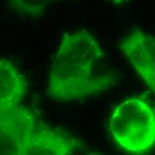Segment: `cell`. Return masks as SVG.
Masks as SVG:
<instances>
[{
	"label": "cell",
	"instance_id": "1",
	"mask_svg": "<svg viewBox=\"0 0 155 155\" xmlns=\"http://www.w3.org/2000/svg\"><path fill=\"white\" fill-rule=\"evenodd\" d=\"M116 77L97 40L86 30L63 35L53 58L46 94L69 102L109 90Z\"/></svg>",
	"mask_w": 155,
	"mask_h": 155
},
{
	"label": "cell",
	"instance_id": "2",
	"mask_svg": "<svg viewBox=\"0 0 155 155\" xmlns=\"http://www.w3.org/2000/svg\"><path fill=\"white\" fill-rule=\"evenodd\" d=\"M110 129L125 151L138 155L147 153L155 145L154 110L141 99H128L113 111Z\"/></svg>",
	"mask_w": 155,
	"mask_h": 155
},
{
	"label": "cell",
	"instance_id": "3",
	"mask_svg": "<svg viewBox=\"0 0 155 155\" xmlns=\"http://www.w3.org/2000/svg\"><path fill=\"white\" fill-rule=\"evenodd\" d=\"M40 125L31 110L21 104L0 110V155H15Z\"/></svg>",
	"mask_w": 155,
	"mask_h": 155
},
{
	"label": "cell",
	"instance_id": "4",
	"mask_svg": "<svg viewBox=\"0 0 155 155\" xmlns=\"http://www.w3.org/2000/svg\"><path fill=\"white\" fill-rule=\"evenodd\" d=\"M120 49L146 86L155 94V38L134 31L121 41Z\"/></svg>",
	"mask_w": 155,
	"mask_h": 155
},
{
	"label": "cell",
	"instance_id": "5",
	"mask_svg": "<svg viewBox=\"0 0 155 155\" xmlns=\"http://www.w3.org/2000/svg\"><path fill=\"white\" fill-rule=\"evenodd\" d=\"M79 146V141L70 134L40 125L15 155H71Z\"/></svg>",
	"mask_w": 155,
	"mask_h": 155
},
{
	"label": "cell",
	"instance_id": "6",
	"mask_svg": "<svg viewBox=\"0 0 155 155\" xmlns=\"http://www.w3.org/2000/svg\"><path fill=\"white\" fill-rule=\"evenodd\" d=\"M24 76L8 59H0V110L17 106L28 93Z\"/></svg>",
	"mask_w": 155,
	"mask_h": 155
},
{
	"label": "cell",
	"instance_id": "7",
	"mask_svg": "<svg viewBox=\"0 0 155 155\" xmlns=\"http://www.w3.org/2000/svg\"><path fill=\"white\" fill-rule=\"evenodd\" d=\"M59 1L61 0H7L16 14L26 17L40 16L47 8Z\"/></svg>",
	"mask_w": 155,
	"mask_h": 155
},
{
	"label": "cell",
	"instance_id": "8",
	"mask_svg": "<svg viewBox=\"0 0 155 155\" xmlns=\"http://www.w3.org/2000/svg\"><path fill=\"white\" fill-rule=\"evenodd\" d=\"M108 1L112 2V3H114V4H116V5H120V4L123 3V2L127 1V0H108Z\"/></svg>",
	"mask_w": 155,
	"mask_h": 155
}]
</instances>
